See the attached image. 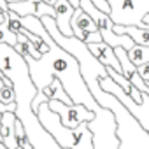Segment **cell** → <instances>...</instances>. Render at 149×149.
<instances>
[{
	"label": "cell",
	"instance_id": "cell-13",
	"mask_svg": "<svg viewBox=\"0 0 149 149\" xmlns=\"http://www.w3.org/2000/svg\"><path fill=\"white\" fill-rule=\"evenodd\" d=\"M40 93H44V97L47 98V102H49V100H56V102H61V104H65V105H72L70 97L65 93V90H63V86H61V83H60L58 79H53V81L49 83V86L44 88Z\"/></svg>",
	"mask_w": 149,
	"mask_h": 149
},
{
	"label": "cell",
	"instance_id": "cell-25",
	"mask_svg": "<svg viewBox=\"0 0 149 149\" xmlns=\"http://www.w3.org/2000/svg\"><path fill=\"white\" fill-rule=\"evenodd\" d=\"M2 114H4V112H0V121H2Z\"/></svg>",
	"mask_w": 149,
	"mask_h": 149
},
{
	"label": "cell",
	"instance_id": "cell-22",
	"mask_svg": "<svg viewBox=\"0 0 149 149\" xmlns=\"http://www.w3.org/2000/svg\"><path fill=\"white\" fill-rule=\"evenodd\" d=\"M13 2H25V0H7V4H13Z\"/></svg>",
	"mask_w": 149,
	"mask_h": 149
},
{
	"label": "cell",
	"instance_id": "cell-23",
	"mask_svg": "<svg viewBox=\"0 0 149 149\" xmlns=\"http://www.w3.org/2000/svg\"><path fill=\"white\" fill-rule=\"evenodd\" d=\"M2 86H4V83H2V79H0V90H2Z\"/></svg>",
	"mask_w": 149,
	"mask_h": 149
},
{
	"label": "cell",
	"instance_id": "cell-12",
	"mask_svg": "<svg viewBox=\"0 0 149 149\" xmlns=\"http://www.w3.org/2000/svg\"><path fill=\"white\" fill-rule=\"evenodd\" d=\"M112 30H114L116 35H128V37L133 40V44H137V46L149 47V28H137V26H119V25H114Z\"/></svg>",
	"mask_w": 149,
	"mask_h": 149
},
{
	"label": "cell",
	"instance_id": "cell-16",
	"mask_svg": "<svg viewBox=\"0 0 149 149\" xmlns=\"http://www.w3.org/2000/svg\"><path fill=\"white\" fill-rule=\"evenodd\" d=\"M18 42V33H13L7 26V23L0 25V44H7L11 47H14Z\"/></svg>",
	"mask_w": 149,
	"mask_h": 149
},
{
	"label": "cell",
	"instance_id": "cell-4",
	"mask_svg": "<svg viewBox=\"0 0 149 149\" xmlns=\"http://www.w3.org/2000/svg\"><path fill=\"white\" fill-rule=\"evenodd\" d=\"M109 18L119 26L149 28V0H105Z\"/></svg>",
	"mask_w": 149,
	"mask_h": 149
},
{
	"label": "cell",
	"instance_id": "cell-5",
	"mask_svg": "<svg viewBox=\"0 0 149 149\" xmlns=\"http://www.w3.org/2000/svg\"><path fill=\"white\" fill-rule=\"evenodd\" d=\"M95 118L88 123L93 135V149H118L119 139L116 137V119L114 114L100 105L95 107Z\"/></svg>",
	"mask_w": 149,
	"mask_h": 149
},
{
	"label": "cell",
	"instance_id": "cell-15",
	"mask_svg": "<svg viewBox=\"0 0 149 149\" xmlns=\"http://www.w3.org/2000/svg\"><path fill=\"white\" fill-rule=\"evenodd\" d=\"M130 61L135 65V67H142L146 63H149V47H144V46H133L132 49L126 51Z\"/></svg>",
	"mask_w": 149,
	"mask_h": 149
},
{
	"label": "cell",
	"instance_id": "cell-11",
	"mask_svg": "<svg viewBox=\"0 0 149 149\" xmlns=\"http://www.w3.org/2000/svg\"><path fill=\"white\" fill-rule=\"evenodd\" d=\"M88 49H90V53H91L104 67H111L112 70H116V72L121 74V67H119V61H118V58H116L112 47H109L107 44L100 42V44H90Z\"/></svg>",
	"mask_w": 149,
	"mask_h": 149
},
{
	"label": "cell",
	"instance_id": "cell-19",
	"mask_svg": "<svg viewBox=\"0 0 149 149\" xmlns=\"http://www.w3.org/2000/svg\"><path fill=\"white\" fill-rule=\"evenodd\" d=\"M137 72H139L140 79L147 84V83H149V63H146V65H142V67H137Z\"/></svg>",
	"mask_w": 149,
	"mask_h": 149
},
{
	"label": "cell",
	"instance_id": "cell-20",
	"mask_svg": "<svg viewBox=\"0 0 149 149\" xmlns=\"http://www.w3.org/2000/svg\"><path fill=\"white\" fill-rule=\"evenodd\" d=\"M16 111V102L13 105H4V104H0V112H14Z\"/></svg>",
	"mask_w": 149,
	"mask_h": 149
},
{
	"label": "cell",
	"instance_id": "cell-7",
	"mask_svg": "<svg viewBox=\"0 0 149 149\" xmlns=\"http://www.w3.org/2000/svg\"><path fill=\"white\" fill-rule=\"evenodd\" d=\"M47 107L58 114L60 121L63 126L67 128H77L81 123H90L93 118H95V112L93 111H88L84 105H65L61 102H56V100H49L47 102Z\"/></svg>",
	"mask_w": 149,
	"mask_h": 149
},
{
	"label": "cell",
	"instance_id": "cell-9",
	"mask_svg": "<svg viewBox=\"0 0 149 149\" xmlns=\"http://www.w3.org/2000/svg\"><path fill=\"white\" fill-rule=\"evenodd\" d=\"M70 28H72L74 37L79 39V40H84L86 35L98 32L95 21H93L86 13H83L81 7H76V9H74V14H72V18H70Z\"/></svg>",
	"mask_w": 149,
	"mask_h": 149
},
{
	"label": "cell",
	"instance_id": "cell-18",
	"mask_svg": "<svg viewBox=\"0 0 149 149\" xmlns=\"http://www.w3.org/2000/svg\"><path fill=\"white\" fill-rule=\"evenodd\" d=\"M86 46H90V44H100L102 42V35L98 33V32H95V33H90V35H86V39L83 40Z\"/></svg>",
	"mask_w": 149,
	"mask_h": 149
},
{
	"label": "cell",
	"instance_id": "cell-6",
	"mask_svg": "<svg viewBox=\"0 0 149 149\" xmlns=\"http://www.w3.org/2000/svg\"><path fill=\"white\" fill-rule=\"evenodd\" d=\"M79 7H81V11L83 13H86L93 21H95V25H97V28H98V33L102 35V42L104 44H107L109 47H123V49H132L135 44H133V40L128 37V35H116L114 33V30H112V26H114V23L111 21V18H109V14H105V13H102V11H98L90 0H79Z\"/></svg>",
	"mask_w": 149,
	"mask_h": 149
},
{
	"label": "cell",
	"instance_id": "cell-14",
	"mask_svg": "<svg viewBox=\"0 0 149 149\" xmlns=\"http://www.w3.org/2000/svg\"><path fill=\"white\" fill-rule=\"evenodd\" d=\"M14 51L18 53V54H21V56H25V54H28V56H32L33 60H39L42 54L33 47V44L25 37V35H21V33H18V42H16V46H14Z\"/></svg>",
	"mask_w": 149,
	"mask_h": 149
},
{
	"label": "cell",
	"instance_id": "cell-10",
	"mask_svg": "<svg viewBox=\"0 0 149 149\" xmlns=\"http://www.w3.org/2000/svg\"><path fill=\"white\" fill-rule=\"evenodd\" d=\"M54 9V23L56 30L65 35V37H74L72 28H70V18L74 14V7L67 2V0H56V4L53 6Z\"/></svg>",
	"mask_w": 149,
	"mask_h": 149
},
{
	"label": "cell",
	"instance_id": "cell-3",
	"mask_svg": "<svg viewBox=\"0 0 149 149\" xmlns=\"http://www.w3.org/2000/svg\"><path fill=\"white\" fill-rule=\"evenodd\" d=\"M42 128L54 139L61 149H93V135L88 128V123H81L77 128H67L61 125L58 114H54L47 102L40 104L35 111Z\"/></svg>",
	"mask_w": 149,
	"mask_h": 149
},
{
	"label": "cell",
	"instance_id": "cell-2",
	"mask_svg": "<svg viewBox=\"0 0 149 149\" xmlns=\"http://www.w3.org/2000/svg\"><path fill=\"white\" fill-rule=\"evenodd\" d=\"M95 102L111 111L116 119V137L119 139L118 149H149V135L147 132L132 118V114L109 93L102 91L100 86L90 90Z\"/></svg>",
	"mask_w": 149,
	"mask_h": 149
},
{
	"label": "cell",
	"instance_id": "cell-21",
	"mask_svg": "<svg viewBox=\"0 0 149 149\" xmlns=\"http://www.w3.org/2000/svg\"><path fill=\"white\" fill-rule=\"evenodd\" d=\"M7 13H4V11H0V25H2V23H7Z\"/></svg>",
	"mask_w": 149,
	"mask_h": 149
},
{
	"label": "cell",
	"instance_id": "cell-8",
	"mask_svg": "<svg viewBox=\"0 0 149 149\" xmlns=\"http://www.w3.org/2000/svg\"><path fill=\"white\" fill-rule=\"evenodd\" d=\"M7 11L18 14L19 18H25V16H33V18H44V16H49V18H54V9L51 6H47L42 0H25V2H13V4H7Z\"/></svg>",
	"mask_w": 149,
	"mask_h": 149
},
{
	"label": "cell",
	"instance_id": "cell-1",
	"mask_svg": "<svg viewBox=\"0 0 149 149\" xmlns=\"http://www.w3.org/2000/svg\"><path fill=\"white\" fill-rule=\"evenodd\" d=\"M47 46V53H44L39 60H33L32 56L25 54L23 60L28 65V72L33 86L37 91H42L44 88L49 86L53 79H58L65 90V93L70 97L72 104L76 105H84L88 111H95L98 105L95 98L91 97L86 83L81 77V70L79 63L76 61L72 54H68L65 49H61L51 37L49 33L40 37Z\"/></svg>",
	"mask_w": 149,
	"mask_h": 149
},
{
	"label": "cell",
	"instance_id": "cell-17",
	"mask_svg": "<svg viewBox=\"0 0 149 149\" xmlns=\"http://www.w3.org/2000/svg\"><path fill=\"white\" fill-rule=\"evenodd\" d=\"M14 102H16V97H14L13 86H2V90H0V104L13 105Z\"/></svg>",
	"mask_w": 149,
	"mask_h": 149
},
{
	"label": "cell",
	"instance_id": "cell-24",
	"mask_svg": "<svg viewBox=\"0 0 149 149\" xmlns=\"http://www.w3.org/2000/svg\"><path fill=\"white\" fill-rule=\"evenodd\" d=\"M0 149H6V147H4V146H2V142H0Z\"/></svg>",
	"mask_w": 149,
	"mask_h": 149
}]
</instances>
